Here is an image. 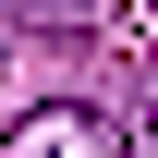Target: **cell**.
<instances>
[{
    "mask_svg": "<svg viewBox=\"0 0 158 158\" xmlns=\"http://www.w3.org/2000/svg\"><path fill=\"white\" fill-rule=\"evenodd\" d=\"M0 158H122V122L61 98V110H24L12 134H0Z\"/></svg>",
    "mask_w": 158,
    "mask_h": 158,
    "instance_id": "1",
    "label": "cell"
},
{
    "mask_svg": "<svg viewBox=\"0 0 158 158\" xmlns=\"http://www.w3.org/2000/svg\"><path fill=\"white\" fill-rule=\"evenodd\" d=\"M0 24H49V37H85V0H0Z\"/></svg>",
    "mask_w": 158,
    "mask_h": 158,
    "instance_id": "2",
    "label": "cell"
}]
</instances>
